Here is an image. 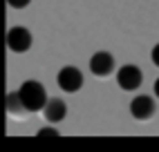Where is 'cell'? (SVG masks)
Listing matches in <instances>:
<instances>
[{
  "label": "cell",
  "mask_w": 159,
  "mask_h": 152,
  "mask_svg": "<svg viewBox=\"0 0 159 152\" xmlns=\"http://www.w3.org/2000/svg\"><path fill=\"white\" fill-rule=\"evenodd\" d=\"M18 94H20V99H23L27 112H38V110H43L45 103L49 101L47 90L43 87V83H38V81H34V78H29V81H25L23 85H20Z\"/></svg>",
  "instance_id": "1"
},
{
  "label": "cell",
  "mask_w": 159,
  "mask_h": 152,
  "mask_svg": "<svg viewBox=\"0 0 159 152\" xmlns=\"http://www.w3.org/2000/svg\"><path fill=\"white\" fill-rule=\"evenodd\" d=\"M31 34L27 27H11L7 31V47L14 54H25L31 47Z\"/></svg>",
  "instance_id": "2"
},
{
  "label": "cell",
  "mask_w": 159,
  "mask_h": 152,
  "mask_svg": "<svg viewBox=\"0 0 159 152\" xmlns=\"http://www.w3.org/2000/svg\"><path fill=\"white\" fill-rule=\"evenodd\" d=\"M141 81H143V74L137 65H123V67L116 72V83H119V87L125 90V92L137 90L141 85Z\"/></svg>",
  "instance_id": "3"
},
{
  "label": "cell",
  "mask_w": 159,
  "mask_h": 152,
  "mask_svg": "<svg viewBox=\"0 0 159 152\" xmlns=\"http://www.w3.org/2000/svg\"><path fill=\"white\" fill-rule=\"evenodd\" d=\"M58 87L63 92H79L83 87V74H81V69L72 67V65L63 67L58 72Z\"/></svg>",
  "instance_id": "4"
},
{
  "label": "cell",
  "mask_w": 159,
  "mask_h": 152,
  "mask_svg": "<svg viewBox=\"0 0 159 152\" xmlns=\"http://www.w3.org/2000/svg\"><path fill=\"white\" fill-rule=\"evenodd\" d=\"M155 101H152V96H146V94H141V96H137V99H132L130 101V114L137 118V121H148L152 114H155Z\"/></svg>",
  "instance_id": "5"
},
{
  "label": "cell",
  "mask_w": 159,
  "mask_h": 152,
  "mask_svg": "<svg viewBox=\"0 0 159 152\" xmlns=\"http://www.w3.org/2000/svg\"><path fill=\"white\" fill-rule=\"evenodd\" d=\"M90 72L94 76H110L114 72V56L108 51H97L94 56L90 58Z\"/></svg>",
  "instance_id": "6"
},
{
  "label": "cell",
  "mask_w": 159,
  "mask_h": 152,
  "mask_svg": "<svg viewBox=\"0 0 159 152\" xmlns=\"http://www.w3.org/2000/svg\"><path fill=\"white\" fill-rule=\"evenodd\" d=\"M43 116H45V121L49 123H61L63 118L67 116V105L65 101H61V99H49L43 107Z\"/></svg>",
  "instance_id": "7"
},
{
  "label": "cell",
  "mask_w": 159,
  "mask_h": 152,
  "mask_svg": "<svg viewBox=\"0 0 159 152\" xmlns=\"http://www.w3.org/2000/svg\"><path fill=\"white\" fill-rule=\"evenodd\" d=\"M7 112L11 116H23L27 112V107H25V103H23L18 92H9L7 94Z\"/></svg>",
  "instance_id": "8"
},
{
  "label": "cell",
  "mask_w": 159,
  "mask_h": 152,
  "mask_svg": "<svg viewBox=\"0 0 159 152\" xmlns=\"http://www.w3.org/2000/svg\"><path fill=\"white\" fill-rule=\"evenodd\" d=\"M38 136H61L56 127H40L38 130Z\"/></svg>",
  "instance_id": "9"
},
{
  "label": "cell",
  "mask_w": 159,
  "mask_h": 152,
  "mask_svg": "<svg viewBox=\"0 0 159 152\" xmlns=\"http://www.w3.org/2000/svg\"><path fill=\"white\" fill-rule=\"evenodd\" d=\"M7 2H9V7H14V9H25L31 0H7Z\"/></svg>",
  "instance_id": "10"
},
{
  "label": "cell",
  "mask_w": 159,
  "mask_h": 152,
  "mask_svg": "<svg viewBox=\"0 0 159 152\" xmlns=\"http://www.w3.org/2000/svg\"><path fill=\"white\" fill-rule=\"evenodd\" d=\"M150 58H152V63H155L157 67H159V42H157V45L152 47V51H150Z\"/></svg>",
  "instance_id": "11"
},
{
  "label": "cell",
  "mask_w": 159,
  "mask_h": 152,
  "mask_svg": "<svg viewBox=\"0 0 159 152\" xmlns=\"http://www.w3.org/2000/svg\"><path fill=\"white\" fill-rule=\"evenodd\" d=\"M152 90H155V96H157V99H159V78L155 81V87H152Z\"/></svg>",
  "instance_id": "12"
}]
</instances>
